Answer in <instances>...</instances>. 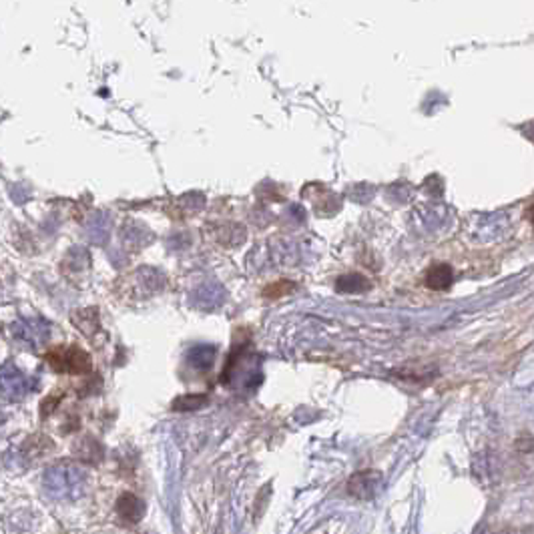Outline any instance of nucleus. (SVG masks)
<instances>
[{
    "instance_id": "obj_9",
    "label": "nucleus",
    "mask_w": 534,
    "mask_h": 534,
    "mask_svg": "<svg viewBox=\"0 0 534 534\" xmlns=\"http://www.w3.org/2000/svg\"><path fill=\"white\" fill-rule=\"evenodd\" d=\"M338 288H340L341 292H362V290L370 288V281L366 277L354 274V276L340 277L338 279Z\"/></svg>"
},
{
    "instance_id": "obj_7",
    "label": "nucleus",
    "mask_w": 534,
    "mask_h": 534,
    "mask_svg": "<svg viewBox=\"0 0 534 534\" xmlns=\"http://www.w3.org/2000/svg\"><path fill=\"white\" fill-rule=\"evenodd\" d=\"M189 364L195 370H209L215 357V348L211 346H195L193 350H189Z\"/></svg>"
},
{
    "instance_id": "obj_1",
    "label": "nucleus",
    "mask_w": 534,
    "mask_h": 534,
    "mask_svg": "<svg viewBox=\"0 0 534 534\" xmlns=\"http://www.w3.org/2000/svg\"><path fill=\"white\" fill-rule=\"evenodd\" d=\"M47 362L52 366L54 372L65 373H87L91 372L93 364L91 356L81 350L79 346H71V348H54L50 350Z\"/></svg>"
},
{
    "instance_id": "obj_12",
    "label": "nucleus",
    "mask_w": 534,
    "mask_h": 534,
    "mask_svg": "<svg viewBox=\"0 0 534 534\" xmlns=\"http://www.w3.org/2000/svg\"><path fill=\"white\" fill-rule=\"evenodd\" d=\"M492 534H502V533H492Z\"/></svg>"
},
{
    "instance_id": "obj_11",
    "label": "nucleus",
    "mask_w": 534,
    "mask_h": 534,
    "mask_svg": "<svg viewBox=\"0 0 534 534\" xmlns=\"http://www.w3.org/2000/svg\"><path fill=\"white\" fill-rule=\"evenodd\" d=\"M526 219L534 225V203H531V205L526 207Z\"/></svg>"
},
{
    "instance_id": "obj_5",
    "label": "nucleus",
    "mask_w": 534,
    "mask_h": 534,
    "mask_svg": "<svg viewBox=\"0 0 534 534\" xmlns=\"http://www.w3.org/2000/svg\"><path fill=\"white\" fill-rule=\"evenodd\" d=\"M117 512L125 520H129V522H139L141 517H143V512H145V504H143V500L139 496L127 492L117 502Z\"/></svg>"
},
{
    "instance_id": "obj_2",
    "label": "nucleus",
    "mask_w": 534,
    "mask_h": 534,
    "mask_svg": "<svg viewBox=\"0 0 534 534\" xmlns=\"http://www.w3.org/2000/svg\"><path fill=\"white\" fill-rule=\"evenodd\" d=\"M13 332L18 340L27 341L33 348H38L49 338V324L40 320H18L17 324H13Z\"/></svg>"
},
{
    "instance_id": "obj_6",
    "label": "nucleus",
    "mask_w": 534,
    "mask_h": 534,
    "mask_svg": "<svg viewBox=\"0 0 534 534\" xmlns=\"http://www.w3.org/2000/svg\"><path fill=\"white\" fill-rule=\"evenodd\" d=\"M2 384H4V394L8 396L13 390V398H20L29 392V382L17 368H4L2 372Z\"/></svg>"
},
{
    "instance_id": "obj_3",
    "label": "nucleus",
    "mask_w": 534,
    "mask_h": 534,
    "mask_svg": "<svg viewBox=\"0 0 534 534\" xmlns=\"http://www.w3.org/2000/svg\"><path fill=\"white\" fill-rule=\"evenodd\" d=\"M380 488V474L378 472H359L350 480V494L359 500H372Z\"/></svg>"
},
{
    "instance_id": "obj_10",
    "label": "nucleus",
    "mask_w": 534,
    "mask_h": 534,
    "mask_svg": "<svg viewBox=\"0 0 534 534\" xmlns=\"http://www.w3.org/2000/svg\"><path fill=\"white\" fill-rule=\"evenodd\" d=\"M207 402V396H185L173 402V410H197Z\"/></svg>"
},
{
    "instance_id": "obj_8",
    "label": "nucleus",
    "mask_w": 534,
    "mask_h": 534,
    "mask_svg": "<svg viewBox=\"0 0 534 534\" xmlns=\"http://www.w3.org/2000/svg\"><path fill=\"white\" fill-rule=\"evenodd\" d=\"M195 306H217L223 299V292L219 285H201L193 295Z\"/></svg>"
},
{
    "instance_id": "obj_4",
    "label": "nucleus",
    "mask_w": 534,
    "mask_h": 534,
    "mask_svg": "<svg viewBox=\"0 0 534 534\" xmlns=\"http://www.w3.org/2000/svg\"><path fill=\"white\" fill-rule=\"evenodd\" d=\"M452 267L446 265V263H436V265H432V267L428 269V274H426V285H428L430 290H436V292L448 290V288L452 285Z\"/></svg>"
}]
</instances>
